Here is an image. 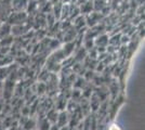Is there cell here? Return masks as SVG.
Segmentation results:
<instances>
[{"label": "cell", "instance_id": "cell-1", "mask_svg": "<svg viewBox=\"0 0 145 130\" xmlns=\"http://www.w3.org/2000/svg\"><path fill=\"white\" fill-rule=\"evenodd\" d=\"M109 130H119V128H118V127H116V126H113Z\"/></svg>", "mask_w": 145, "mask_h": 130}]
</instances>
